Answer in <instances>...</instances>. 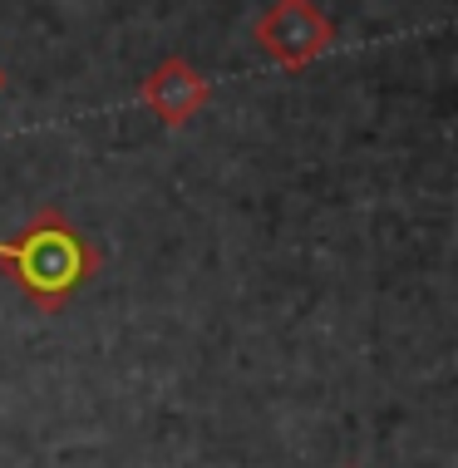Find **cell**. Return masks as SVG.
<instances>
[{"mask_svg":"<svg viewBox=\"0 0 458 468\" xmlns=\"http://www.w3.org/2000/svg\"><path fill=\"white\" fill-rule=\"evenodd\" d=\"M0 261L10 267V282H16L35 306L55 311L59 301H69L74 291L84 286V276L94 271L99 257L65 218L45 212L30 232H20V242H0Z\"/></svg>","mask_w":458,"mask_h":468,"instance_id":"cell-1","label":"cell"}]
</instances>
